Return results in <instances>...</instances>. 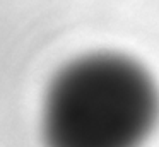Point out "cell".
Segmentation results:
<instances>
[{
	"mask_svg": "<svg viewBox=\"0 0 159 147\" xmlns=\"http://www.w3.org/2000/svg\"><path fill=\"white\" fill-rule=\"evenodd\" d=\"M157 113L154 80L140 65L96 55L74 63L53 84L46 139L50 147H140Z\"/></svg>",
	"mask_w": 159,
	"mask_h": 147,
	"instance_id": "cell-1",
	"label": "cell"
}]
</instances>
